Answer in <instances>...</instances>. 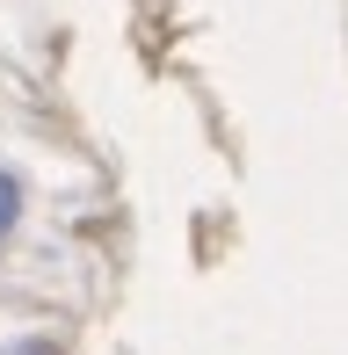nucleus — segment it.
Instances as JSON below:
<instances>
[{"label": "nucleus", "instance_id": "f03ea898", "mask_svg": "<svg viewBox=\"0 0 348 355\" xmlns=\"http://www.w3.org/2000/svg\"><path fill=\"white\" fill-rule=\"evenodd\" d=\"M22 355H51V348H22Z\"/></svg>", "mask_w": 348, "mask_h": 355}, {"label": "nucleus", "instance_id": "f257e3e1", "mask_svg": "<svg viewBox=\"0 0 348 355\" xmlns=\"http://www.w3.org/2000/svg\"><path fill=\"white\" fill-rule=\"evenodd\" d=\"M15 218H22V189H15V174H0V239L15 232Z\"/></svg>", "mask_w": 348, "mask_h": 355}]
</instances>
